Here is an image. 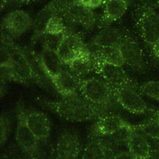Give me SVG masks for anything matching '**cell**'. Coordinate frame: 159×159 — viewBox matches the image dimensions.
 <instances>
[{
    "label": "cell",
    "mask_w": 159,
    "mask_h": 159,
    "mask_svg": "<svg viewBox=\"0 0 159 159\" xmlns=\"http://www.w3.org/2000/svg\"><path fill=\"white\" fill-rule=\"evenodd\" d=\"M38 101L60 117L71 122H86L102 116V114L81 95L61 100L39 99Z\"/></svg>",
    "instance_id": "cell-1"
},
{
    "label": "cell",
    "mask_w": 159,
    "mask_h": 159,
    "mask_svg": "<svg viewBox=\"0 0 159 159\" xmlns=\"http://www.w3.org/2000/svg\"><path fill=\"white\" fill-rule=\"evenodd\" d=\"M79 92L102 115L110 113V110L117 104L112 87L102 79L96 77L81 78Z\"/></svg>",
    "instance_id": "cell-2"
},
{
    "label": "cell",
    "mask_w": 159,
    "mask_h": 159,
    "mask_svg": "<svg viewBox=\"0 0 159 159\" xmlns=\"http://www.w3.org/2000/svg\"><path fill=\"white\" fill-rule=\"evenodd\" d=\"M116 102L123 108L134 114H145L150 111L134 80L112 88Z\"/></svg>",
    "instance_id": "cell-3"
},
{
    "label": "cell",
    "mask_w": 159,
    "mask_h": 159,
    "mask_svg": "<svg viewBox=\"0 0 159 159\" xmlns=\"http://www.w3.org/2000/svg\"><path fill=\"white\" fill-rule=\"evenodd\" d=\"M24 105L21 102L17 105V126L16 140L20 147L29 156H39V141L28 127L24 114Z\"/></svg>",
    "instance_id": "cell-4"
},
{
    "label": "cell",
    "mask_w": 159,
    "mask_h": 159,
    "mask_svg": "<svg viewBox=\"0 0 159 159\" xmlns=\"http://www.w3.org/2000/svg\"><path fill=\"white\" fill-rule=\"evenodd\" d=\"M137 24L143 41L152 46L159 39V14L149 5L143 4L137 11Z\"/></svg>",
    "instance_id": "cell-5"
},
{
    "label": "cell",
    "mask_w": 159,
    "mask_h": 159,
    "mask_svg": "<svg viewBox=\"0 0 159 159\" xmlns=\"http://www.w3.org/2000/svg\"><path fill=\"white\" fill-rule=\"evenodd\" d=\"M33 26L29 14L22 10L9 12L1 24V39L11 41L26 32Z\"/></svg>",
    "instance_id": "cell-6"
},
{
    "label": "cell",
    "mask_w": 159,
    "mask_h": 159,
    "mask_svg": "<svg viewBox=\"0 0 159 159\" xmlns=\"http://www.w3.org/2000/svg\"><path fill=\"white\" fill-rule=\"evenodd\" d=\"M134 125L120 115L109 113L98 118V121L91 128L88 137H107L124 129H132Z\"/></svg>",
    "instance_id": "cell-7"
},
{
    "label": "cell",
    "mask_w": 159,
    "mask_h": 159,
    "mask_svg": "<svg viewBox=\"0 0 159 159\" xmlns=\"http://www.w3.org/2000/svg\"><path fill=\"white\" fill-rule=\"evenodd\" d=\"M88 49L79 34L66 30L62 36L56 52L62 62L67 66Z\"/></svg>",
    "instance_id": "cell-8"
},
{
    "label": "cell",
    "mask_w": 159,
    "mask_h": 159,
    "mask_svg": "<svg viewBox=\"0 0 159 159\" xmlns=\"http://www.w3.org/2000/svg\"><path fill=\"white\" fill-rule=\"evenodd\" d=\"M59 13L68 23L79 25L86 29H91L96 23V15L90 8L78 2L59 11Z\"/></svg>",
    "instance_id": "cell-9"
},
{
    "label": "cell",
    "mask_w": 159,
    "mask_h": 159,
    "mask_svg": "<svg viewBox=\"0 0 159 159\" xmlns=\"http://www.w3.org/2000/svg\"><path fill=\"white\" fill-rule=\"evenodd\" d=\"M11 69L14 75V81L25 84L31 82L40 84L24 51L14 44L13 60Z\"/></svg>",
    "instance_id": "cell-10"
},
{
    "label": "cell",
    "mask_w": 159,
    "mask_h": 159,
    "mask_svg": "<svg viewBox=\"0 0 159 159\" xmlns=\"http://www.w3.org/2000/svg\"><path fill=\"white\" fill-rule=\"evenodd\" d=\"M81 151L78 133L70 129L61 132L57 140L55 159H79Z\"/></svg>",
    "instance_id": "cell-11"
},
{
    "label": "cell",
    "mask_w": 159,
    "mask_h": 159,
    "mask_svg": "<svg viewBox=\"0 0 159 159\" xmlns=\"http://www.w3.org/2000/svg\"><path fill=\"white\" fill-rule=\"evenodd\" d=\"M26 123L39 142L47 143L48 140L51 125L47 115L37 110H29L24 107Z\"/></svg>",
    "instance_id": "cell-12"
},
{
    "label": "cell",
    "mask_w": 159,
    "mask_h": 159,
    "mask_svg": "<svg viewBox=\"0 0 159 159\" xmlns=\"http://www.w3.org/2000/svg\"><path fill=\"white\" fill-rule=\"evenodd\" d=\"M119 47L124 64L135 70H143L145 65L144 55L142 48L135 40L125 35Z\"/></svg>",
    "instance_id": "cell-13"
},
{
    "label": "cell",
    "mask_w": 159,
    "mask_h": 159,
    "mask_svg": "<svg viewBox=\"0 0 159 159\" xmlns=\"http://www.w3.org/2000/svg\"><path fill=\"white\" fill-rule=\"evenodd\" d=\"M95 57L94 72L98 74L112 88L128 83L132 80L122 67L106 64Z\"/></svg>",
    "instance_id": "cell-14"
},
{
    "label": "cell",
    "mask_w": 159,
    "mask_h": 159,
    "mask_svg": "<svg viewBox=\"0 0 159 159\" xmlns=\"http://www.w3.org/2000/svg\"><path fill=\"white\" fill-rule=\"evenodd\" d=\"M38 57L44 74L51 82L66 66L60 59L57 52L44 43L41 53Z\"/></svg>",
    "instance_id": "cell-15"
},
{
    "label": "cell",
    "mask_w": 159,
    "mask_h": 159,
    "mask_svg": "<svg viewBox=\"0 0 159 159\" xmlns=\"http://www.w3.org/2000/svg\"><path fill=\"white\" fill-rule=\"evenodd\" d=\"M126 144L134 159H151L152 148L148 138L134 128L127 130Z\"/></svg>",
    "instance_id": "cell-16"
},
{
    "label": "cell",
    "mask_w": 159,
    "mask_h": 159,
    "mask_svg": "<svg viewBox=\"0 0 159 159\" xmlns=\"http://www.w3.org/2000/svg\"><path fill=\"white\" fill-rule=\"evenodd\" d=\"M80 79L73 74L67 67L61 71L52 83L63 99H68L79 95L78 91Z\"/></svg>",
    "instance_id": "cell-17"
},
{
    "label": "cell",
    "mask_w": 159,
    "mask_h": 159,
    "mask_svg": "<svg viewBox=\"0 0 159 159\" xmlns=\"http://www.w3.org/2000/svg\"><path fill=\"white\" fill-rule=\"evenodd\" d=\"M109 140L104 137H89L81 159H105L114 153Z\"/></svg>",
    "instance_id": "cell-18"
},
{
    "label": "cell",
    "mask_w": 159,
    "mask_h": 159,
    "mask_svg": "<svg viewBox=\"0 0 159 159\" xmlns=\"http://www.w3.org/2000/svg\"><path fill=\"white\" fill-rule=\"evenodd\" d=\"M128 6L129 0H106L104 3L102 24H109L121 18L125 13Z\"/></svg>",
    "instance_id": "cell-19"
},
{
    "label": "cell",
    "mask_w": 159,
    "mask_h": 159,
    "mask_svg": "<svg viewBox=\"0 0 159 159\" xmlns=\"http://www.w3.org/2000/svg\"><path fill=\"white\" fill-rule=\"evenodd\" d=\"M95 57L89 49L81 55L75 59L68 65L70 70L77 77L86 75L91 72H94Z\"/></svg>",
    "instance_id": "cell-20"
},
{
    "label": "cell",
    "mask_w": 159,
    "mask_h": 159,
    "mask_svg": "<svg viewBox=\"0 0 159 159\" xmlns=\"http://www.w3.org/2000/svg\"><path fill=\"white\" fill-rule=\"evenodd\" d=\"M124 36L119 29L105 26L93 37L92 43L97 48L119 46Z\"/></svg>",
    "instance_id": "cell-21"
},
{
    "label": "cell",
    "mask_w": 159,
    "mask_h": 159,
    "mask_svg": "<svg viewBox=\"0 0 159 159\" xmlns=\"http://www.w3.org/2000/svg\"><path fill=\"white\" fill-rule=\"evenodd\" d=\"M94 54L98 59L106 64L119 67L124 64L119 46L98 47Z\"/></svg>",
    "instance_id": "cell-22"
},
{
    "label": "cell",
    "mask_w": 159,
    "mask_h": 159,
    "mask_svg": "<svg viewBox=\"0 0 159 159\" xmlns=\"http://www.w3.org/2000/svg\"><path fill=\"white\" fill-rule=\"evenodd\" d=\"M55 12H57L53 5L49 2L36 16L33 26L36 36H42L47 22L50 17Z\"/></svg>",
    "instance_id": "cell-23"
},
{
    "label": "cell",
    "mask_w": 159,
    "mask_h": 159,
    "mask_svg": "<svg viewBox=\"0 0 159 159\" xmlns=\"http://www.w3.org/2000/svg\"><path fill=\"white\" fill-rule=\"evenodd\" d=\"M134 129L147 138L159 140V123L153 117L143 123L134 125Z\"/></svg>",
    "instance_id": "cell-24"
},
{
    "label": "cell",
    "mask_w": 159,
    "mask_h": 159,
    "mask_svg": "<svg viewBox=\"0 0 159 159\" xmlns=\"http://www.w3.org/2000/svg\"><path fill=\"white\" fill-rule=\"evenodd\" d=\"M66 31V29L63 18L59 13L55 12L50 17L47 22L43 34L61 35L64 34Z\"/></svg>",
    "instance_id": "cell-25"
},
{
    "label": "cell",
    "mask_w": 159,
    "mask_h": 159,
    "mask_svg": "<svg viewBox=\"0 0 159 159\" xmlns=\"http://www.w3.org/2000/svg\"><path fill=\"white\" fill-rule=\"evenodd\" d=\"M139 89L142 94L159 101V81L147 82L141 85Z\"/></svg>",
    "instance_id": "cell-26"
},
{
    "label": "cell",
    "mask_w": 159,
    "mask_h": 159,
    "mask_svg": "<svg viewBox=\"0 0 159 159\" xmlns=\"http://www.w3.org/2000/svg\"><path fill=\"white\" fill-rule=\"evenodd\" d=\"M11 130V121L6 114L1 116V145L6 143Z\"/></svg>",
    "instance_id": "cell-27"
},
{
    "label": "cell",
    "mask_w": 159,
    "mask_h": 159,
    "mask_svg": "<svg viewBox=\"0 0 159 159\" xmlns=\"http://www.w3.org/2000/svg\"><path fill=\"white\" fill-rule=\"evenodd\" d=\"M78 2V0H52L50 3L58 12L63 9L70 6L76 2Z\"/></svg>",
    "instance_id": "cell-28"
},
{
    "label": "cell",
    "mask_w": 159,
    "mask_h": 159,
    "mask_svg": "<svg viewBox=\"0 0 159 159\" xmlns=\"http://www.w3.org/2000/svg\"><path fill=\"white\" fill-rule=\"evenodd\" d=\"M78 1L82 5L91 9L97 8L104 3V0H78Z\"/></svg>",
    "instance_id": "cell-29"
},
{
    "label": "cell",
    "mask_w": 159,
    "mask_h": 159,
    "mask_svg": "<svg viewBox=\"0 0 159 159\" xmlns=\"http://www.w3.org/2000/svg\"><path fill=\"white\" fill-rule=\"evenodd\" d=\"M112 159H134V158L129 151H125L122 152L117 154H114Z\"/></svg>",
    "instance_id": "cell-30"
},
{
    "label": "cell",
    "mask_w": 159,
    "mask_h": 159,
    "mask_svg": "<svg viewBox=\"0 0 159 159\" xmlns=\"http://www.w3.org/2000/svg\"><path fill=\"white\" fill-rule=\"evenodd\" d=\"M152 50L155 56L159 59V39H158L152 45Z\"/></svg>",
    "instance_id": "cell-31"
},
{
    "label": "cell",
    "mask_w": 159,
    "mask_h": 159,
    "mask_svg": "<svg viewBox=\"0 0 159 159\" xmlns=\"http://www.w3.org/2000/svg\"><path fill=\"white\" fill-rule=\"evenodd\" d=\"M151 159H159V145H157L152 148Z\"/></svg>",
    "instance_id": "cell-32"
},
{
    "label": "cell",
    "mask_w": 159,
    "mask_h": 159,
    "mask_svg": "<svg viewBox=\"0 0 159 159\" xmlns=\"http://www.w3.org/2000/svg\"><path fill=\"white\" fill-rule=\"evenodd\" d=\"M150 112L152 113L153 117L159 123V110L156 109H151L150 108Z\"/></svg>",
    "instance_id": "cell-33"
},
{
    "label": "cell",
    "mask_w": 159,
    "mask_h": 159,
    "mask_svg": "<svg viewBox=\"0 0 159 159\" xmlns=\"http://www.w3.org/2000/svg\"><path fill=\"white\" fill-rule=\"evenodd\" d=\"M19 159H40V158H39V157H32V156L28 155L27 157H22V158H19Z\"/></svg>",
    "instance_id": "cell-34"
},
{
    "label": "cell",
    "mask_w": 159,
    "mask_h": 159,
    "mask_svg": "<svg viewBox=\"0 0 159 159\" xmlns=\"http://www.w3.org/2000/svg\"><path fill=\"white\" fill-rule=\"evenodd\" d=\"M34 0H15V1L19 2V3H28Z\"/></svg>",
    "instance_id": "cell-35"
},
{
    "label": "cell",
    "mask_w": 159,
    "mask_h": 159,
    "mask_svg": "<svg viewBox=\"0 0 159 159\" xmlns=\"http://www.w3.org/2000/svg\"><path fill=\"white\" fill-rule=\"evenodd\" d=\"M9 0H1V8L2 9V7L6 4Z\"/></svg>",
    "instance_id": "cell-36"
},
{
    "label": "cell",
    "mask_w": 159,
    "mask_h": 159,
    "mask_svg": "<svg viewBox=\"0 0 159 159\" xmlns=\"http://www.w3.org/2000/svg\"><path fill=\"white\" fill-rule=\"evenodd\" d=\"M114 155V153H112L110 154V155H109L107 157H106L105 159H112Z\"/></svg>",
    "instance_id": "cell-37"
},
{
    "label": "cell",
    "mask_w": 159,
    "mask_h": 159,
    "mask_svg": "<svg viewBox=\"0 0 159 159\" xmlns=\"http://www.w3.org/2000/svg\"><path fill=\"white\" fill-rule=\"evenodd\" d=\"M158 3H159V0H158Z\"/></svg>",
    "instance_id": "cell-38"
},
{
    "label": "cell",
    "mask_w": 159,
    "mask_h": 159,
    "mask_svg": "<svg viewBox=\"0 0 159 159\" xmlns=\"http://www.w3.org/2000/svg\"><path fill=\"white\" fill-rule=\"evenodd\" d=\"M105 1H106V0H104V2H105Z\"/></svg>",
    "instance_id": "cell-39"
}]
</instances>
